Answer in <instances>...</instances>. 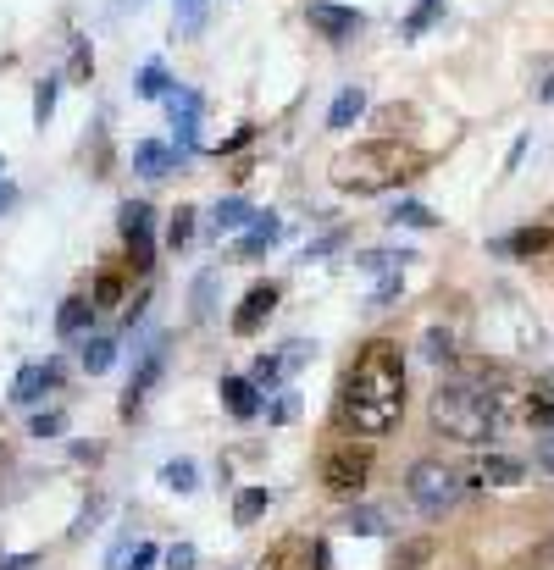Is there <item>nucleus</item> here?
Returning <instances> with one entry per match:
<instances>
[{
    "instance_id": "obj_36",
    "label": "nucleus",
    "mask_w": 554,
    "mask_h": 570,
    "mask_svg": "<svg viewBox=\"0 0 554 570\" xmlns=\"http://www.w3.org/2000/svg\"><path fill=\"white\" fill-rule=\"evenodd\" d=\"M300 416V399H294V393H277L272 404H266V421H272V427H283V421H294Z\"/></svg>"
},
{
    "instance_id": "obj_21",
    "label": "nucleus",
    "mask_w": 554,
    "mask_h": 570,
    "mask_svg": "<svg viewBox=\"0 0 554 570\" xmlns=\"http://www.w3.org/2000/svg\"><path fill=\"white\" fill-rule=\"evenodd\" d=\"M266 504H272V493H266V487H244L239 499H233V526H255L266 515Z\"/></svg>"
},
{
    "instance_id": "obj_27",
    "label": "nucleus",
    "mask_w": 554,
    "mask_h": 570,
    "mask_svg": "<svg viewBox=\"0 0 554 570\" xmlns=\"http://www.w3.org/2000/svg\"><path fill=\"white\" fill-rule=\"evenodd\" d=\"M194 476H200V471H194V460H167V465H161V482H167L172 493H194V487H200Z\"/></svg>"
},
{
    "instance_id": "obj_13",
    "label": "nucleus",
    "mask_w": 554,
    "mask_h": 570,
    "mask_svg": "<svg viewBox=\"0 0 554 570\" xmlns=\"http://www.w3.org/2000/svg\"><path fill=\"white\" fill-rule=\"evenodd\" d=\"M277 238H283V222H277L272 211H255V222L244 227L239 233V244H233V255H239V261H255V255H266L277 244Z\"/></svg>"
},
{
    "instance_id": "obj_44",
    "label": "nucleus",
    "mask_w": 554,
    "mask_h": 570,
    "mask_svg": "<svg viewBox=\"0 0 554 570\" xmlns=\"http://www.w3.org/2000/svg\"><path fill=\"white\" fill-rule=\"evenodd\" d=\"M39 554H0V570H34Z\"/></svg>"
},
{
    "instance_id": "obj_3",
    "label": "nucleus",
    "mask_w": 554,
    "mask_h": 570,
    "mask_svg": "<svg viewBox=\"0 0 554 570\" xmlns=\"http://www.w3.org/2000/svg\"><path fill=\"white\" fill-rule=\"evenodd\" d=\"M405 493H410V504H416L422 515H444V510L460 504L466 482H460V471H449L444 460H416L405 471Z\"/></svg>"
},
{
    "instance_id": "obj_30",
    "label": "nucleus",
    "mask_w": 554,
    "mask_h": 570,
    "mask_svg": "<svg viewBox=\"0 0 554 570\" xmlns=\"http://www.w3.org/2000/svg\"><path fill=\"white\" fill-rule=\"evenodd\" d=\"M344 532H355V537H377V532H388V521H383V510H350V521H344Z\"/></svg>"
},
{
    "instance_id": "obj_29",
    "label": "nucleus",
    "mask_w": 554,
    "mask_h": 570,
    "mask_svg": "<svg viewBox=\"0 0 554 570\" xmlns=\"http://www.w3.org/2000/svg\"><path fill=\"white\" fill-rule=\"evenodd\" d=\"M388 222H394V227H433L438 216L427 211V205H416V200H399L394 211H388Z\"/></svg>"
},
{
    "instance_id": "obj_43",
    "label": "nucleus",
    "mask_w": 554,
    "mask_h": 570,
    "mask_svg": "<svg viewBox=\"0 0 554 570\" xmlns=\"http://www.w3.org/2000/svg\"><path fill=\"white\" fill-rule=\"evenodd\" d=\"M100 510H106V499H89V510L78 515V526H73V537H84V532H95V521H100Z\"/></svg>"
},
{
    "instance_id": "obj_38",
    "label": "nucleus",
    "mask_w": 554,
    "mask_h": 570,
    "mask_svg": "<svg viewBox=\"0 0 554 570\" xmlns=\"http://www.w3.org/2000/svg\"><path fill=\"white\" fill-rule=\"evenodd\" d=\"M156 559H161V548H156V543H133V548H128V559H122V570H150Z\"/></svg>"
},
{
    "instance_id": "obj_37",
    "label": "nucleus",
    "mask_w": 554,
    "mask_h": 570,
    "mask_svg": "<svg viewBox=\"0 0 554 570\" xmlns=\"http://www.w3.org/2000/svg\"><path fill=\"white\" fill-rule=\"evenodd\" d=\"M399 288H405V277H399V272L377 277V288H372V305H377V310H383V305H394V299H399Z\"/></svg>"
},
{
    "instance_id": "obj_10",
    "label": "nucleus",
    "mask_w": 554,
    "mask_h": 570,
    "mask_svg": "<svg viewBox=\"0 0 554 570\" xmlns=\"http://www.w3.org/2000/svg\"><path fill=\"white\" fill-rule=\"evenodd\" d=\"M516 421L521 427H538V432H554V377L521 388V404H516Z\"/></svg>"
},
{
    "instance_id": "obj_18",
    "label": "nucleus",
    "mask_w": 554,
    "mask_h": 570,
    "mask_svg": "<svg viewBox=\"0 0 554 570\" xmlns=\"http://www.w3.org/2000/svg\"><path fill=\"white\" fill-rule=\"evenodd\" d=\"M222 404H228L239 421H255V416H261V393H255L250 377H222Z\"/></svg>"
},
{
    "instance_id": "obj_31",
    "label": "nucleus",
    "mask_w": 554,
    "mask_h": 570,
    "mask_svg": "<svg viewBox=\"0 0 554 570\" xmlns=\"http://www.w3.org/2000/svg\"><path fill=\"white\" fill-rule=\"evenodd\" d=\"M189 238H194V205H178L172 222H167V244H172V250H183Z\"/></svg>"
},
{
    "instance_id": "obj_40",
    "label": "nucleus",
    "mask_w": 554,
    "mask_h": 570,
    "mask_svg": "<svg viewBox=\"0 0 554 570\" xmlns=\"http://www.w3.org/2000/svg\"><path fill=\"white\" fill-rule=\"evenodd\" d=\"M61 427H67V416H61V410H39V416H34V427H28V432H34V438H56Z\"/></svg>"
},
{
    "instance_id": "obj_16",
    "label": "nucleus",
    "mask_w": 554,
    "mask_h": 570,
    "mask_svg": "<svg viewBox=\"0 0 554 570\" xmlns=\"http://www.w3.org/2000/svg\"><path fill=\"white\" fill-rule=\"evenodd\" d=\"M128 299V266H100L95 288H89V305L95 310H117Z\"/></svg>"
},
{
    "instance_id": "obj_34",
    "label": "nucleus",
    "mask_w": 554,
    "mask_h": 570,
    "mask_svg": "<svg viewBox=\"0 0 554 570\" xmlns=\"http://www.w3.org/2000/svg\"><path fill=\"white\" fill-rule=\"evenodd\" d=\"M272 360H277V371H283V377H294V371H300L305 360H311V344H300V338H294V344H283Z\"/></svg>"
},
{
    "instance_id": "obj_24",
    "label": "nucleus",
    "mask_w": 554,
    "mask_h": 570,
    "mask_svg": "<svg viewBox=\"0 0 554 570\" xmlns=\"http://www.w3.org/2000/svg\"><path fill=\"white\" fill-rule=\"evenodd\" d=\"M438 12H444V0H416V12H410L405 23H399V34H405V39H422L427 28L438 23Z\"/></svg>"
},
{
    "instance_id": "obj_11",
    "label": "nucleus",
    "mask_w": 554,
    "mask_h": 570,
    "mask_svg": "<svg viewBox=\"0 0 554 570\" xmlns=\"http://www.w3.org/2000/svg\"><path fill=\"white\" fill-rule=\"evenodd\" d=\"M316 548L322 543H311V537H277L266 548L261 570H316Z\"/></svg>"
},
{
    "instance_id": "obj_32",
    "label": "nucleus",
    "mask_w": 554,
    "mask_h": 570,
    "mask_svg": "<svg viewBox=\"0 0 554 570\" xmlns=\"http://www.w3.org/2000/svg\"><path fill=\"white\" fill-rule=\"evenodd\" d=\"M205 28V0H178V34L194 39Z\"/></svg>"
},
{
    "instance_id": "obj_23",
    "label": "nucleus",
    "mask_w": 554,
    "mask_h": 570,
    "mask_svg": "<svg viewBox=\"0 0 554 570\" xmlns=\"http://www.w3.org/2000/svg\"><path fill=\"white\" fill-rule=\"evenodd\" d=\"M250 222H255V211L244 200H222L217 216H211V227H217V233H244Z\"/></svg>"
},
{
    "instance_id": "obj_19",
    "label": "nucleus",
    "mask_w": 554,
    "mask_h": 570,
    "mask_svg": "<svg viewBox=\"0 0 554 570\" xmlns=\"http://www.w3.org/2000/svg\"><path fill=\"white\" fill-rule=\"evenodd\" d=\"M172 161H183V155H172L167 144H156V139L133 144V172H139V178H167Z\"/></svg>"
},
{
    "instance_id": "obj_47",
    "label": "nucleus",
    "mask_w": 554,
    "mask_h": 570,
    "mask_svg": "<svg viewBox=\"0 0 554 570\" xmlns=\"http://www.w3.org/2000/svg\"><path fill=\"white\" fill-rule=\"evenodd\" d=\"M543 471L554 476V432H549V438H543Z\"/></svg>"
},
{
    "instance_id": "obj_4",
    "label": "nucleus",
    "mask_w": 554,
    "mask_h": 570,
    "mask_svg": "<svg viewBox=\"0 0 554 570\" xmlns=\"http://www.w3.org/2000/svg\"><path fill=\"white\" fill-rule=\"evenodd\" d=\"M372 482V449L361 443H327L322 449V487L333 499H355Z\"/></svg>"
},
{
    "instance_id": "obj_7",
    "label": "nucleus",
    "mask_w": 554,
    "mask_h": 570,
    "mask_svg": "<svg viewBox=\"0 0 554 570\" xmlns=\"http://www.w3.org/2000/svg\"><path fill=\"white\" fill-rule=\"evenodd\" d=\"M305 17H311V28L322 39H333V45H344V39H355L366 28V17L355 12V6H333V0H311V6H305Z\"/></svg>"
},
{
    "instance_id": "obj_33",
    "label": "nucleus",
    "mask_w": 554,
    "mask_h": 570,
    "mask_svg": "<svg viewBox=\"0 0 554 570\" xmlns=\"http://www.w3.org/2000/svg\"><path fill=\"white\" fill-rule=\"evenodd\" d=\"M56 89H61V78H45V84L34 89V122H39V128L56 117Z\"/></svg>"
},
{
    "instance_id": "obj_15",
    "label": "nucleus",
    "mask_w": 554,
    "mask_h": 570,
    "mask_svg": "<svg viewBox=\"0 0 554 570\" xmlns=\"http://www.w3.org/2000/svg\"><path fill=\"white\" fill-rule=\"evenodd\" d=\"M499 255H521V261H538V255L554 250V227H521V233H505L494 238Z\"/></svg>"
},
{
    "instance_id": "obj_39",
    "label": "nucleus",
    "mask_w": 554,
    "mask_h": 570,
    "mask_svg": "<svg viewBox=\"0 0 554 570\" xmlns=\"http://www.w3.org/2000/svg\"><path fill=\"white\" fill-rule=\"evenodd\" d=\"M344 250V227H333V233H322L316 244H305V261H322V255Z\"/></svg>"
},
{
    "instance_id": "obj_48",
    "label": "nucleus",
    "mask_w": 554,
    "mask_h": 570,
    "mask_svg": "<svg viewBox=\"0 0 554 570\" xmlns=\"http://www.w3.org/2000/svg\"><path fill=\"white\" fill-rule=\"evenodd\" d=\"M538 100H554V72L543 78V89H538Z\"/></svg>"
},
{
    "instance_id": "obj_25",
    "label": "nucleus",
    "mask_w": 554,
    "mask_h": 570,
    "mask_svg": "<svg viewBox=\"0 0 554 570\" xmlns=\"http://www.w3.org/2000/svg\"><path fill=\"white\" fill-rule=\"evenodd\" d=\"M427 559H433V537H410L394 548V570H422Z\"/></svg>"
},
{
    "instance_id": "obj_9",
    "label": "nucleus",
    "mask_w": 554,
    "mask_h": 570,
    "mask_svg": "<svg viewBox=\"0 0 554 570\" xmlns=\"http://www.w3.org/2000/svg\"><path fill=\"white\" fill-rule=\"evenodd\" d=\"M277 310V283H255L250 294L239 299V310H233V333L239 338H250V333H261V321Z\"/></svg>"
},
{
    "instance_id": "obj_35",
    "label": "nucleus",
    "mask_w": 554,
    "mask_h": 570,
    "mask_svg": "<svg viewBox=\"0 0 554 570\" xmlns=\"http://www.w3.org/2000/svg\"><path fill=\"white\" fill-rule=\"evenodd\" d=\"M67 72H73V84H89L95 78V56H89L84 39H73V56H67Z\"/></svg>"
},
{
    "instance_id": "obj_49",
    "label": "nucleus",
    "mask_w": 554,
    "mask_h": 570,
    "mask_svg": "<svg viewBox=\"0 0 554 570\" xmlns=\"http://www.w3.org/2000/svg\"><path fill=\"white\" fill-rule=\"evenodd\" d=\"M12 200H17V194L6 189V183H0V211H6V205H12Z\"/></svg>"
},
{
    "instance_id": "obj_2",
    "label": "nucleus",
    "mask_w": 554,
    "mask_h": 570,
    "mask_svg": "<svg viewBox=\"0 0 554 570\" xmlns=\"http://www.w3.org/2000/svg\"><path fill=\"white\" fill-rule=\"evenodd\" d=\"M422 167H427L422 150H410L399 139H372V144H355V150L333 155L327 172H333V189H344V194H383V189L410 183Z\"/></svg>"
},
{
    "instance_id": "obj_5",
    "label": "nucleus",
    "mask_w": 554,
    "mask_h": 570,
    "mask_svg": "<svg viewBox=\"0 0 554 570\" xmlns=\"http://www.w3.org/2000/svg\"><path fill=\"white\" fill-rule=\"evenodd\" d=\"M150 222H156V211H150L145 200H122L117 205V227H122V244H128V266H133V272H150V266H156V238H150Z\"/></svg>"
},
{
    "instance_id": "obj_42",
    "label": "nucleus",
    "mask_w": 554,
    "mask_h": 570,
    "mask_svg": "<svg viewBox=\"0 0 554 570\" xmlns=\"http://www.w3.org/2000/svg\"><path fill=\"white\" fill-rule=\"evenodd\" d=\"M167 570H194V543H172L167 548Z\"/></svg>"
},
{
    "instance_id": "obj_12",
    "label": "nucleus",
    "mask_w": 554,
    "mask_h": 570,
    "mask_svg": "<svg viewBox=\"0 0 554 570\" xmlns=\"http://www.w3.org/2000/svg\"><path fill=\"white\" fill-rule=\"evenodd\" d=\"M45 388H61V360H45V366H23L12 382V404H39L45 399Z\"/></svg>"
},
{
    "instance_id": "obj_41",
    "label": "nucleus",
    "mask_w": 554,
    "mask_h": 570,
    "mask_svg": "<svg viewBox=\"0 0 554 570\" xmlns=\"http://www.w3.org/2000/svg\"><path fill=\"white\" fill-rule=\"evenodd\" d=\"M422 355H427V360H455V338L433 327V333H427V349H422Z\"/></svg>"
},
{
    "instance_id": "obj_6",
    "label": "nucleus",
    "mask_w": 554,
    "mask_h": 570,
    "mask_svg": "<svg viewBox=\"0 0 554 570\" xmlns=\"http://www.w3.org/2000/svg\"><path fill=\"white\" fill-rule=\"evenodd\" d=\"M161 371H167V349H161V338H156V344H150L145 355H139V371H133V377H128V388H122V404H117V410H122V416H128V421L139 416V410H145V399H150V393H156Z\"/></svg>"
},
{
    "instance_id": "obj_22",
    "label": "nucleus",
    "mask_w": 554,
    "mask_h": 570,
    "mask_svg": "<svg viewBox=\"0 0 554 570\" xmlns=\"http://www.w3.org/2000/svg\"><path fill=\"white\" fill-rule=\"evenodd\" d=\"M217 283H222V272H200V277H194V288H189V299H194L189 316H194V321L211 316V305H217Z\"/></svg>"
},
{
    "instance_id": "obj_28",
    "label": "nucleus",
    "mask_w": 554,
    "mask_h": 570,
    "mask_svg": "<svg viewBox=\"0 0 554 570\" xmlns=\"http://www.w3.org/2000/svg\"><path fill=\"white\" fill-rule=\"evenodd\" d=\"M139 95H145V100H167L172 95V78H167V67H161V61H150V67L139 72Z\"/></svg>"
},
{
    "instance_id": "obj_45",
    "label": "nucleus",
    "mask_w": 554,
    "mask_h": 570,
    "mask_svg": "<svg viewBox=\"0 0 554 570\" xmlns=\"http://www.w3.org/2000/svg\"><path fill=\"white\" fill-rule=\"evenodd\" d=\"M405 117H410L405 106H388V111H377V128H388V133H394V128H399V122H405Z\"/></svg>"
},
{
    "instance_id": "obj_20",
    "label": "nucleus",
    "mask_w": 554,
    "mask_h": 570,
    "mask_svg": "<svg viewBox=\"0 0 554 570\" xmlns=\"http://www.w3.org/2000/svg\"><path fill=\"white\" fill-rule=\"evenodd\" d=\"M95 321V305H89V294H67L61 299V310H56V333L61 338H78Z\"/></svg>"
},
{
    "instance_id": "obj_8",
    "label": "nucleus",
    "mask_w": 554,
    "mask_h": 570,
    "mask_svg": "<svg viewBox=\"0 0 554 570\" xmlns=\"http://www.w3.org/2000/svg\"><path fill=\"white\" fill-rule=\"evenodd\" d=\"M466 482L471 487H521L527 482V465L510 460V454H482V460H471Z\"/></svg>"
},
{
    "instance_id": "obj_14",
    "label": "nucleus",
    "mask_w": 554,
    "mask_h": 570,
    "mask_svg": "<svg viewBox=\"0 0 554 570\" xmlns=\"http://www.w3.org/2000/svg\"><path fill=\"white\" fill-rule=\"evenodd\" d=\"M167 106H172V128H178V155H189L194 133H200V95L194 89H172Z\"/></svg>"
},
{
    "instance_id": "obj_1",
    "label": "nucleus",
    "mask_w": 554,
    "mask_h": 570,
    "mask_svg": "<svg viewBox=\"0 0 554 570\" xmlns=\"http://www.w3.org/2000/svg\"><path fill=\"white\" fill-rule=\"evenodd\" d=\"M344 421H355V432L366 438H383V432L399 427L405 416V355L388 338H372V344L355 355V366L344 371Z\"/></svg>"
},
{
    "instance_id": "obj_26",
    "label": "nucleus",
    "mask_w": 554,
    "mask_h": 570,
    "mask_svg": "<svg viewBox=\"0 0 554 570\" xmlns=\"http://www.w3.org/2000/svg\"><path fill=\"white\" fill-rule=\"evenodd\" d=\"M111 360H117V344H111V338H89V344H84V371H89V377L111 371Z\"/></svg>"
},
{
    "instance_id": "obj_17",
    "label": "nucleus",
    "mask_w": 554,
    "mask_h": 570,
    "mask_svg": "<svg viewBox=\"0 0 554 570\" xmlns=\"http://www.w3.org/2000/svg\"><path fill=\"white\" fill-rule=\"evenodd\" d=\"M361 111H366V89L361 84H344V89H338V100H333V111H327V128L350 133L355 122H361Z\"/></svg>"
},
{
    "instance_id": "obj_46",
    "label": "nucleus",
    "mask_w": 554,
    "mask_h": 570,
    "mask_svg": "<svg viewBox=\"0 0 554 570\" xmlns=\"http://www.w3.org/2000/svg\"><path fill=\"white\" fill-rule=\"evenodd\" d=\"M521 155H527V139H516V144H510V155H505V172H516V167H521Z\"/></svg>"
}]
</instances>
